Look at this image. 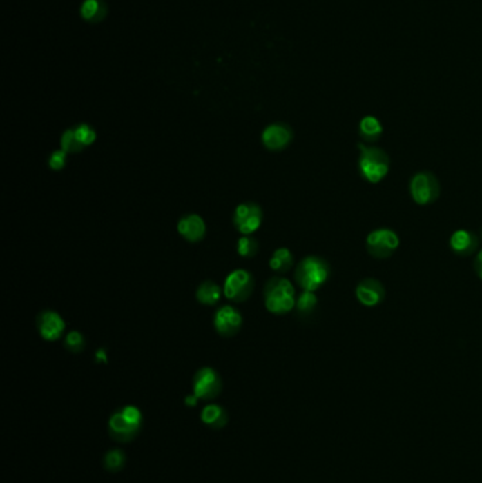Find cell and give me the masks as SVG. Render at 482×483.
<instances>
[{"label":"cell","instance_id":"3957f363","mask_svg":"<svg viewBox=\"0 0 482 483\" xmlns=\"http://www.w3.org/2000/svg\"><path fill=\"white\" fill-rule=\"evenodd\" d=\"M328 275V264L322 259L309 256L297 266L296 282L305 291H316L327 282Z\"/></svg>","mask_w":482,"mask_h":483},{"label":"cell","instance_id":"4316f807","mask_svg":"<svg viewBox=\"0 0 482 483\" xmlns=\"http://www.w3.org/2000/svg\"><path fill=\"white\" fill-rule=\"evenodd\" d=\"M67 156L68 155L64 152V150H55V152L48 159L50 168L54 171L63 170L66 167V163H67Z\"/></svg>","mask_w":482,"mask_h":483},{"label":"cell","instance_id":"ba28073f","mask_svg":"<svg viewBox=\"0 0 482 483\" xmlns=\"http://www.w3.org/2000/svg\"><path fill=\"white\" fill-rule=\"evenodd\" d=\"M399 246L398 235L390 229H376L367 237L368 252L378 259L389 257Z\"/></svg>","mask_w":482,"mask_h":483},{"label":"cell","instance_id":"277c9868","mask_svg":"<svg viewBox=\"0 0 482 483\" xmlns=\"http://www.w3.org/2000/svg\"><path fill=\"white\" fill-rule=\"evenodd\" d=\"M360 148L359 155V170L363 175L372 184L380 183V181L389 172V159L383 150L376 147H369L364 144H358Z\"/></svg>","mask_w":482,"mask_h":483},{"label":"cell","instance_id":"ffe728a7","mask_svg":"<svg viewBox=\"0 0 482 483\" xmlns=\"http://www.w3.org/2000/svg\"><path fill=\"white\" fill-rule=\"evenodd\" d=\"M293 255L289 249L286 248H280L278 249L273 256L270 257V268H272L273 271H276V273H286V271H289L293 266Z\"/></svg>","mask_w":482,"mask_h":483},{"label":"cell","instance_id":"d4e9b609","mask_svg":"<svg viewBox=\"0 0 482 483\" xmlns=\"http://www.w3.org/2000/svg\"><path fill=\"white\" fill-rule=\"evenodd\" d=\"M74 132L78 137V140L82 143L84 147L91 146L97 140V132L94 130L93 126H89L86 124H81L74 128Z\"/></svg>","mask_w":482,"mask_h":483},{"label":"cell","instance_id":"603a6c76","mask_svg":"<svg viewBox=\"0 0 482 483\" xmlns=\"http://www.w3.org/2000/svg\"><path fill=\"white\" fill-rule=\"evenodd\" d=\"M236 250L242 257H253L259 250V244L251 235H244L238 240Z\"/></svg>","mask_w":482,"mask_h":483},{"label":"cell","instance_id":"8992f818","mask_svg":"<svg viewBox=\"0 0 482 483\" xmlns=\"http://www.w3.org/2000/svg\"><path fill=\"white\" fill-rule=\"evenodd\" d=\"M233 225L242 235L255 233L263 219L262 208L255 202H244L235 208L233 213Z\"/></svg>","mask_w":482,"mask_h":483},{"label":"cell","instance_id":"e0dca14e","mask_svg":"<svg viewBox=\"0 0 482 483\" xmlns=\"http://www.w3.org/2000/svg\"><path fill=\"white\" fill-rule=\"evenodd\" d=\"M221 297H222V290L214 282H204L197 288V299L201 304L214 306L221 299Z\"/></svg>","mask_w":482,"mask_h":483},{"label":"cell","instance_id":"2e32d148","mask_svg":"<svg viewBox=\"0 0 482 483\" xmlns=\"http://www.w3.org/2000/svg\"><path fill=\"white\" fill-rule=\"evenodd\" d=\"M201 420H202V422H205V424L209 426V427L222 428L226 424L228 415H226V411L221 406H218V404H208L201 411Z\"/></svg>","mask_w":482,"mask_h":483},{"label":"cell","instance_id":"83f0119b","mask_svg":"<svg viewBox=\"0 0 482 483\" xmlns=\"http://www.w3.org/2000/svg\"><path fill=\"white\" fill-rule=\"evenodd\" d=\"M475 268H476V273L478 276L482 279V250L478 253L476 256V260H475Z\"/></svg>","mask_w":482,"mask_h":483},{"label":"cell","instance_id":"9c48e42d","mask_svg":"<svg viewBox=\"0 0 482 483\" xmlns=\"http://www.w3.org/2000/svg\"><path fill=\"white\" fill-rule=\"evenodd\" d=\"M410 194L418 205H427L438 197V181L430 172H418L410 181Z\"/></svg>","mask_w":482,"mask_h":483},{"label":"cell","instance_id":"6da1fadb","mask_svg":"<svg viewBox=\"0 0 482 483\" xmlns=\"http://www.w3.org/2000/svg\"><path fill=\"white\" fill-rule=\"evenodd\" d=\"M294 287L283 277L270 279L264 287V306L269 313L282 315L290 313L296 306Z\"/></svg>","mask_w":482,"mask_h":483},{"label":"cell","instance_id":"7c38bea8","mask_svg":"<svg viewBox=\"0 0 482 483\" xmlns=\"http://www.w3.org/2000/svg\"><path fill=\"white\" fill-rule=\"evenodd\" d=\"M293 140L291 129L285 124L269 125L262 133V143L272 152H280Z\"/></svg>","mask_w":482,"mask_h":483},{"label":"cell","instance_id":"ac0fdd59","mask_svg":"<svg viewBox=\"0 0 482 483\" xmlns=\"http://www.w3.org/2000/svg\"><path fill=\"white\" fill-rule=\"evenodd\" d=\"M450 245H451V249H453L454 252L464 255V253H468L474 249V246L476 245V240L471 232L461 229V230H457L451 235Z\"/></svg>","mask_w":482,"mask_h":483},{"label":"cell","instance_id":"9a60e30c","mask_svg":"<svg viewBox=\"0 0 482 483\" xmlns=\"http://www.w3.org/2000/svg\"><path fill=\"white\" fill-rule=\"evenodd\" d=\"M81 17L89 23H99L108 14V8L104 0H84L81 5Z\"/></svg>","mask_w":482,"mask_h":483},{"label":"cell","instance_id":"44dd1931","mask_svg":"<svg viewBox=\"0 0 482 483\" xmlns=\"http://www.w3.org/2000/svg\"><path fill=\"white\" fill-rule=\"evenodd\" d=\"M84 148L85 147L78 140V137H77V135L74 132V128L67 129L63 133V136H61V150H64L67 155H77V153L82 152Z\"/></svg>","mask_w":482,"mask_h":483},{"label":"cell","instance_id":"4fadbf2b","mask_svg":"<svg viewBox=\"0 0 482 483\" xmlns=\"http://www.w3.org/2000/svg\"><path fill=\"white\" fill-rule=\"evenodd\" d=\"M177 230L187 241L195 244V241H200L205 236L206 226L200 215L189 214L178 221Z\"/></svg>","mask_w":482,"mask_h":483},{"label":"cell","instance_id":"5bb4252c","mask_svg":"<svg viewBox=\"0 0 482 483\" xmlns=\"http://www.w3.org/2000/svg\"><path fill=\"white\" fill-rule=\"evenodd\" d=\"M383 295L385 291L382 284L374 279H367L356 287V298L359 299V303H363L367 307L379 304L383 299Z\"/></svg>","mask_w":482,"mask_h":483},{"label":"cell","instance_id":"484cf974","mask_svg":"<svg viewBox=\"0 0 482 483\" xmlns=\"http://www.w3.org/2000/svg\"><path fill=\"white\" fill-rule=\"evenodd\" d=\"M66 348L73 353H79L85 348V338L78 331H71L66 337Z\"/></svg>","mask_w":482,"mask_h":483},{"label":"cell","instance_id":"7402d4cb","mask_svg":"<svg viewBox=\"0 0 482 483\" xmlns=\"http://www.w3.org/2000/svg\"><path fill=\"white\" fill-rule=\"evenodd\" d=\"M126 455L120 449H110L104 458V465L109 472H119L125 466Z\"/></svg>","mask_w":482,"mask_h":483},{"label":"cell","instance_id":"8fae6325","mask_svg":"<svg viewBox=\"0 0 482 483\" xmlns=\"http://www.w3.org/2000/svg\"><path fill=\"white\" fill-rule=\"evenodd\" d=\"M214 326L220 335L226 338L233 337L242 326V315L233 307L225 306L217 311L214 317Z\"/></svg>","mask_w":482,"mask_h":483},{"label":"cell","instance_id":"30bf717a","mask_svg":"<svg viewBox=\"0 0 482 483\" xmlns=\"http://www.w3.org/2000/svg\"><path fill=\"white\" fill-rule=\"evenodd\" d=\"M36 324L41 338L50 342L61 338L66 331V322L61 315L50 310L40 313Z\"/></svg>","mask_w":482,"mask_h":483},{"label":"cell","instance_id":"52a82bcc","mask_svg":"<svg viewBox=\"0 0 482 483\" xmlns=\"http://www.w3.org/2000/svg\"><path fill=\"white\" fill-rule=\"evenodd\" d=\"M222 388V380L220 375L211 368L200 369L193 379L194 395L202 400L215 399Z\"/></svg>","mask_w":482,"mask_h":483},{"label":"cell","instance_id":"cb8c5ba5","mask_svg":"<svg viewBox=\"0 0 482 483\" xmlns=\"http://www.w3.org/2000/svg\"><path fill=\"white\" fill-rule=\"evenodd\" d=\"M317 306V297L314 291H303L296 301V307L300 314H309Z\"/></svg>","mask_w":482,"mask_h":483},{"label":"cell","instance_id":"f1b7e54d","mask_svg":"<svg viewBox=\"0 0 482 483\" xmlns=\"http://www.w3.org/2000/svg\"><path fill=\"white\" fill-rule=\"evenodd\" d=\"M197 400H198V397H197L195 395H191V396H189V397H187L186 403H187L189 406H195V404H197Z\"/></svg>","mask_w":482,"mask_h":483},{"label":"cell","instance_id":"d6986e66","mask_svg":"<svg viewBox=\"0 0 482 483\" xmlns=\"http://www.w3.org/2000/svg\"><path fill=\"white\" fill-rule=\"evenodd\" d=\"M382 125L375 116H365L359 124V133L367 141H376L382 135Z\"/></svg>","mask_w":482,"mask_h":483},{"label":"cell","instance_id":"5b68a950","mask_svg":"<svg viewBox=\"0 0 482 483\" xmlns=\"http://www.w3.org/2000/svg\"><path fill=\"white\" fill-rule=\"evenodd\" d=\"M253 287L255 282L249 271L244 268H238L233 270L226 277L224 283V294L231 301H235V303H242V301L251 297Z\"/></svg>","mask_w":482,"mask_h":483},{"label":"cell","instance_id":"7a4b0ae2","mask_svg":"<svg viewBox=\"0 0 482 483\" xmlns=\"http://www.w3.org/2000/svg\"><path fill=\"white\" fill-rule=\"evenodd\" d=\"M142 422L140 410L135 406H125L109 418V434L119 442H129L139 434Z\"/></svg>","mask_w":482,"mask_h":483}]
</instances>
